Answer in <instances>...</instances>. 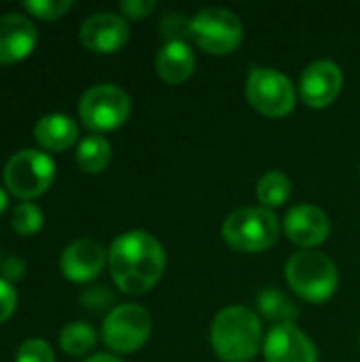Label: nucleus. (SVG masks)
<instances>
[{
	"instance_id": "obj_1",
	"label": "nucleus",
	"mask_w": 360,
	"mask_h": 362,
	"mask_svg": "<svg viewBox=\"0 0 360 362\" xmlns=\"http://www.w3.org/2000/svg\"><path fill=\"white\" fill-rule=\"evenodd\" d=\"M108 265L115 284L129 295L146 293L157 284L166 267V252L157 238L134 229L115 238L108 250Z\"/></svg>"
},
{
	"instance_id": "obj_2",
	"label": "nucleus",
	"mask_w": 360,
	"mask_h": 362,
	"mask_svg": "<svg viewBox=\"0 0 360 362\" xmlns=\"http://www.w3.org/2000/svg\"><path fill=\"white\" fill-rule=\"evenodd\" d=\"M214 352L227 362L250 361L261 346V322L257 314L244 305L223 308L210 327Z\"/></svg>"
},
{
	"instance_id": "obj_3",
	"label": "nucleus",
	"mask_w": 360,
	"mask_h": 362,
	"mask_svg": "<svg viewBox=\"0 0 360 362\" xmlns=\"http://www.w3.org/2000/svg\"><path fill=\"white\" fill-rule=\"evenodd\" d=\"M286 280L291 288L312 303L327 301L339 282L335 263L320 250H299L286 261Z\"/></svg>"
},
{
	"instance_id": "obj_4",
	"label": "nucleus",
	"mask_w": 360,
	"mask_h": 362,
	"mask_svg": "<svg viewBox=\"0 0 360 362\" xmlns=\"http://www.w3.org/2000/svg\"><path fill=\"white\" fill-rule=\"evenodd\" d=\"M280 233L278 216L263 206H246L233 210L223 223L225 242L242 252H259L269 248Z\"/></svg>"
},
{
	"instance_id": "obj_5",
	"label": "nucleus",
	"mask_w": 360,
	"mask_h": 362,
	"mask_svg": "<svg viewBox=\"0 0 360 362\" xmlns=\"http://www.w3.org/2000/svg\"><path fill=\"white\" fill-rule=\"evenodd\" d=\"M132 100L125 89L112 83H98L89 87L79 102V115L85 127L93 132H108L127 121Z\"/></svg>"
},
{
	"instance_id": "obj_6",
	"label": "nucleus",
	"mask_w": 360,
	"mask_h": 362,
	"mask_svg": "<svg viewBox=\"0 0 360 362\" xmlns=\"http://www.w3.org/2000/svg\"><path fill=\"white\" fill-rule=\"evenodd\" d=\"M55 176L53 159L36 148H21L4 163V185L17 197L30 199L49 189Z\"/></svg>"
},
{
	"instance_id": "obj_7",
	"label": "nucleus",
	"mask_w": 360,
	"mask_h": 362,
	"mask_svg": "<svg viewBox=\"0 0 360 362\" xmlns=\"http://www.w3.org/2000/svg\"><path fill=\"white\" fill-rule=\"evenodd\" d=\"M189 36L210 53H229L242 40V21L229 8L208 6L191 17Z\"/></svg>"
},
{
	"instance_id": "obj_8",
	"label": "nucleus",
	"mask_w": 360,
	"mask_h": 362,
	"mask_svg": "<svg viewBox=\"0 0 360 362\" xmlns=\"http://www.w3.org/2000/svg\"><path fill=\"white\" fill-rule=\"evenodd\" d=\"M246 98L267 117H284L295 108V87L291 78L274 68L255 66L248 72Z\"/></svg>"
},
{
	"instance_id": "obj_9",
	"label": "nucleus",
	"mask_w": 360,
	"mask_h": 362,
	"mask_svg": "<svg viewBox=\"0 0 360 362\" xmlns=\"http://www.w3.org/2000/svg\"><path fill=\"white\" fill-rule=\"evenodd\" d=\"M153 329L151 314L138 303L112 308L102 325L104 344L115 352H134L149 339Z\"/></svg>"
},
{
	"instance_id": "obj_10",
	"label": "nucleus",
	"mask_w": 360,
	"mask_h": 362,
	"mask_svg": "<svg viewBox=\"0 0 360 362\" xmlns=\"http://www.w3.org/2000/svg\"><path fill=\"white\" fill-rule=\"evenodd\" d=\"M342 85H344L342 68L333 59H316L303 68L299 91L308 106L325 108L339 95Z\"/></svg>"
},
{
	"instance_id": "obj_11",
	"label": "nucleus",
	"mask_w": 360,
	"mask_h": 362,
	"mask_svg": "<svg viewBox=\"0 0 360 362\" xmlns=\"http://www.w3.org/2000/svg\"><path fill=\"white\" fill-rule=\"evenodd\" d=\"M267 362H318L314 341L295 325H276L265 337Z\"/></svg>"
},
{
	"instance_id": "obj_12",
	"label": "nucleus",
	"mask_w": 360,
	"mask_h": 362,
	"mask_svg": "<svg viewBox=\"0 0 360 362\" xmlns=\"http://www.w3.org/2000/svg\"><path fill=\"white\" fill-rule=\"evenodd\" d=\"M81 42L95 53H112L119 47H123L129 38V25L125 17L110 13V11H100L89 15L81 23Z\"/></svg>"
},
{
	"instance_id": "obj_13",
	"label": "nucleus",
	"mask_w": 360,
	"mask_h": 362,
	"mask_svg": "<svg viewBox=\"0 0 360 362\" xmlns=\"http://www.w3.org/2000/svg\"><path fill=\"white\" fill-rule=\"evenodd\" d=\"M331 221L327 212L314 204H297L284 216L286 235L299 246H318L327 240Z\"/></svg>"
},
{
	"instance_id": "obj_14",
	"label": "nucleus",
	"mask_w": 360,
	"mask_h": 362,
	"mask_svg": "<svg viewBox=\"0 0 360 362\" xmlns=\"http://www.w3.org/2000/svg\"><path fill=\"white\" fill-rule=\"evenodd\" d=\"M106 257L108 255L100 242H95L91 238H79L72 244H68L66 250L62 252L59 267L68 280L87 282L102 272Z\"/></svg>"
},
{
	"instance_id": "obj_15",
	"label": "nucleus",
	"mask_w": 360,
	"mask_h": 362,
	"mask_svg": "<svg viewBox=\"0 0 360 362\" xmlns=\"http://www.w3.org/2000/svg\"><path fill=\"white\" fill-rule=\"evenodd\" d=\"M38 32L30 17L21 13L0 15V64L19 62L32 53Z\"/></svg>"
},
{
	"instance_id": "obj_16",
	"label": "nucleus",
	"mask_w": 360,
	"mask_h": 362,
	"mask_svg": "<svg viewBox=\"0 0 360 362\" xmlns=\"http://www.w3.org/2000/svg\"><path fill=\"white\" fill-rule=\"evenodd\" d=\"M155 68H157V74L176 85V83H182L191 76L193 68H195V55L191 51V47L178 38V40H168L159 51H157V57H155Z\"/></svg>"
},
{
	"instance_id": "obj_17",
	"label": "nucleus",
	"mask_w": 360,
	"mask_h": 362,
	"mask_svg": "<svg viewBox=\"0 0 360 362\" xmlns=\"http://www.w3.org/2000/svg\"><path fill=\"white\" fill-rule=\"evenodd\" d=\"M79 136V127L74 119L62 112L42 115L34 125V138L40 146L49 151H64L74 144Z\"/></svg>"
},
{
	"instance_id": "obj_18",
	"label": "nucleus",
	"mask_w": 360,
	"mask_h": 362,
	"mask_svg": "<svg viewBox=\"0 0 360 362\" xmlns=\"http://www.w3.org/2000/svg\"><path fill=\"white\" fill-rule=\"evenodd\" d=\"M112 157L110 142L104 136H87L81 140L79 151H76V163L85 172H102Z\"/></svg>"
},
{
	"instance_id": "obj_19",
	"label": "nucleus",
	"mask_w": 360,
	"mask_h": 362,
	"mask_svg": "<svg viewBox=\"0 0 360 362\" xmlns=\"http://www.w3.org/2000/svg\"><path fill=\"white\" fill-rule=\"evenodd\" d=\"M259 310L278 325H293V320L299 316V310L295 301H291L282 291L278 288H265L259 295Z\"/></svg>"
},
{
	"instance_id": "obj_20",
	"label": "nucleus",
	"mask_w": 360,
	"mask_h": 362,
	"mask_svg": "<svg viewBox=\"0 0 360 362\" xmlns=\"http://www.w3.org/2000/svg\"><path fill=\"white\" fill-rule=\"evenodd\" d=\"M291 195V178L280 170L265 172L257 182V197L263 204V208L280 206Z\"/></svg>"
},
{
	"instance_id": "obj_21",
	"label": "nucleus",
	"mask_w": 360,
	"mask_h": 362,
	"mask_svg": "<svg viewBox=\"0 0 360 362\" xmlns=\"http://www.w3.org/2000/svg\"><path fill=\"white\" fill-rule=\"evenodd\" d=\"M59 346L72 356L87 354L95 346V331L87 322H68L59 331Z\"/></svg>"
},
{
	"instance_id": "obj_22",
	"label": "nucleus",
	"mask_w": 360,
	"mask_h": 362,
	"mask_svg": "<svg viewBox=\"0 0 360 362\" xmlns=\"http://www.w3.org/2000/svg\"><path fill=\"white\" fill-rule=\"evenodd\" d=\"M11 227L19 233V235H30L36 233L42 227V212L36 204L30 202H21L13 208L11 214Z\"/></svg>"
},
{
	"instance_id": "obj_23",
	"label": "nucleus",
	"mask_w": 360,
	"mask_h": 362,
	"mask_svg": "<svg viewBox=\"0 0 360 362\" xmlns=\"http://www.w3.org/2000/svg\"><path fill=\"white\" fill-rule=\"evenodd\" d=\"M15 362H55L53 350L45 339H25L15 354Z\"/></svg>"
},
{
	"instance_id": "obj_24",
	"label": "nucleus",
	"mask_w": 360,
	"mask_h": 362,
	"mask_svg": "<svg viewBox=\"0 0 360 362\" xmlns=\"http://www.w3.org/2000/svg\"><path fill=\"white\" fill-rule=\"evenodd\" d=\"M72 6V0H23V8L40 19H57Z\"/></svg>"
},
{
	"instance_id": "obj_25",
	"label": "nucleus",
	"mask_w": 360,
	"mask_h": 362,
	"mask_svg": "<svg viewBox=\"0 0 360 362\" xmlns=\"http://www.w3.org/2000/svg\"><path fill=\"white\" fill-rule=\"evenodd\" d=\"M17 308V293L8 280L0 278V325L6 322Z\"/></svg>"
},
{
	"instance_id": "obj_26",
	"label": "nucleus",
	"mask_w": 360,
	"mask_h": 362,
	"mask_svg": "<svg viewBox=\"0 0 360 362\" xmlns=\"http://www.w3.org/2000/svg\"><path fill=\"white\" fill-rule=\"evenodd\" d=\"M161 32L170 40H178L176 36H182V32L189 34V21L180 13H168L161 19Z\"/></svg>"
},
{
	"instance_id": "obj_27",
	"label": "nucleus",
	"mask_w": 360,
	"mask_h": 362,
	"mask_svg": "<svg viewBox=\"0 0 360 362\" xmlns=\"http://www.w3.org/2000/svg\"><path fill=\"white\" fill-rule=\"evenodd\" d=\"M153 8H155L153 0H123L121 2V11L125 13V17H132V19H142Z\"/></svg>"
},
{
	"instance_id": "obj_28",
	"label": "nucleus",
	"mask_w": 360,
	"mask_h": 362,
	"mask_svg": "<svg viewBox=\"0 0 360 362\" xmlns=\"http://www.w3.org/2000/svg\"><path fill=\"white\" fill-rule=\"evenodd\" d=\"M2 274H4V280H6V278H8V280H19V278L23 276V263H21V259H17V257L4 259V263H2Z\"/></svg>"
},
{
	"instance_id": "obj_29",
	"label": "nucleus",
	"mask_w": 360,
	"mask_h": 362,
	"mask_svg": "<svg viewBox=\"0 0 360 362\" xmlns=\"http://www.w3.org/2000/svg\"><path fill=\"white\" fill-rule=\"evenodd\" d=\"M83 362H123V361H121V358H117V356H112V354H95V356L85 358Z\"/></svg>"
},
{
	"instance_id": "obj_30",
	"label": "nucleus",
	"mask_w": 360,
	"mask_h": 362,
	"mask_svg": "<svg viewBox=\"0 0 360 362\" xmlns=\"http://www.w3.org/2000/svg\"><path fill=\"white\" fill-rule=\"evenodd\" d=\"M4 208H6V191L0 187V212H2Z\"/></svg>"
}]
</instances>
